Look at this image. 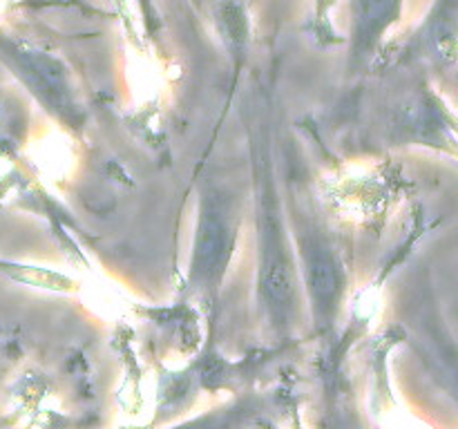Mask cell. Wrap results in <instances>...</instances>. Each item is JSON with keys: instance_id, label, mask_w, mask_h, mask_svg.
I'll use <instances>...</instances> for the list:
<instances>
[{"instance_id": "obj_1", "label": "cell", "mask_w": 458, "mask_h": 429, "mask_svg": "<svg viewBox=\"0 0 458 429\" xmlns=\"http://www.w3.org/2000/svg\"><path fill=\"white\" fill-rule=\"evenodd\" d=\"M268 290H273L276 293V298H284L286 293L291 290V282H289V275H286L284 268H273L271 277H268Z\"/></svg>"}]
</instances>
